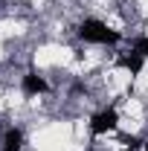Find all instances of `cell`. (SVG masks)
Listing matches in <instances>:
<instances>
[{
  "instance_id": "obj_1",
  "label": "cell",
  "mask_w": 148,
  "mask_h": 151,
  "mask_svg": "<svg viewBox=\"0 0 148 151\" xmlns=\"http://www.w3.org/2000/svg\"><path fill=\"white\" fill-rule=\"evenodd\" d=\"M78 38L87 44H99V47H113L122 41V35L116 29H111L105 20H96V18H87L78 23Z\"/></svg>"
},
{
  "instance_id": "obj_2",
  "label": "cell",
  "mask_w": 148,
  "mask_h": 151,
  "mask_svg": "<svg viewBox=\"0 0 148 151\" xmlns=\"http://www.w3.org/2000/svg\"><path fill=\"white\" fill-rule=\"evenodd\" d=\"M116 125H119V113L116 108H105V111L93 113L90 116V134H108V131H116Z\"/></svg>"
},
{
  "instance_id": "obj_3",
  "label": "cell",
  "mask_w": 148,
  "mask_h": 151,
  "mask_svg": "<svg viewBox=\"0 0 148 151\" xmlns=\"http://www.w3.org/2000/svg\"><path fill=\"white\" fill-rule=\"evenodd\" d=\"M20 90H23V96H41V93L50 90V81L38 73V70H29V73L20 78Z\"/></svg>"
},
{
  "instance_id": "obj_4",
  "label": "cell",
  "mask_w": 148,
  "mask_h": 151,
  "mask_svg": "<svg viewBox=\"0 0 148 151\" xmlns=\"http://www.w3.org/2000/svg\"><path fill=\"white\" fill-rule=\"evenodd\" d=\"M119 64H122L131 76H139L142 73V64H145V55H139V52L131 47V52H122V55H119Z\"/></svg>"
},
{
  "instance_id": "obj_5",
  "label": "cell",
  "mask_w": 148,
  "mask_h": 151,
  "mask_svg": "<svg viewBox=\"0 0 148 151\" xmlns=\"http://www.w3.org/2000/svg\"><path fill=\"white\" fill-rule=\"evenodd\" d=\"M3 151H23V131L20 128H6L3 134Z\"/></svg>"
},
{
  "instance_id": "obj_6",
  "label": "cell",
  "mask_w": 148,
  "mask_h": 151,
  "mask_svg": "<svg viewBox=\"0 0 148 151\" xmlns=\"http://www.w3.org/2000/svg\"><path fill=\"white\" fill-rule=\"evenodd\" d=\"M134 50H137L139 55H145V58H148V35L137 38V41H134Z\"/></svg>"
},
{
  "instance_id": "obj_7",
  "label": "cell",
  "mask_w": 148,
  "mask_h": 151,
  "mask_svg": "<svg viewBox=\"0 0 148 151\" xmlns=\"http://www.w3.org/2000/svg\"><path fill=\"white\" fill-rule=\"evenodd\" d=\"M122 151H134V148H122Z\"/></svg>"
},
{
  "instance_id": "obj_8",
  "label": "cell",
  "mask_w": 148,
  "mask_h": 151,
  "mask_svg": "<svg viewBox=\"0 0 148 151\" xmlns=\"http://www.w3.org/2000/svg\"><path fill=\"white\" fill-rule=\"evenodd\" d=\"M145 151H148V142H145Z\"/></svg>"
}]
</instances>
